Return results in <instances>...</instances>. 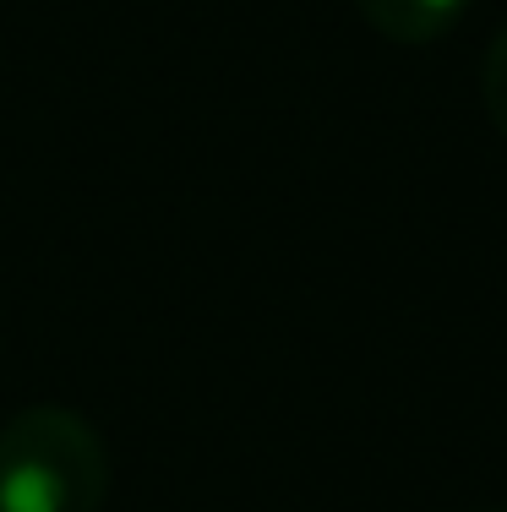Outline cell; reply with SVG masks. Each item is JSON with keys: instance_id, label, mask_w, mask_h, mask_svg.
<instances>
[{"instance_id": "6da1fadb", "label": "cell", "mask_w": 507, "mask_h": 512, "mask_svg": "<svg viewBox=\"0 0 507 512\" xmlns=\"http://www.w3.org/2000/svg\"><path fill=\"white\" fill-rule=\"evenodd\" d=\"M55 436H44V453H17L0 463V512H71V480L50 453Z\"/></svg>"}, {"instance_id": "7a4b0ae2", "label": "cell", "mask_w": 507, "mask_h": 512, "mask_svg": "<svg viewBox=\"0 0 507 512\" xmlns=\"http://www.w3.org/2000/svg\"><path fill=\"white\" fill-rule=\"evenodd\" d=\"M409 6H415V11H426V17H448V11H458V6H464V0H409Z\"/></svg>"}]
</instances>
